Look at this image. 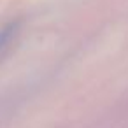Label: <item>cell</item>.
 <instances>
[{"mask_svg":"<svg viewBox=\"0 0 128 128\" xmlns=\"http://www.w3.org/2000/svg\"><path fill=\"white\" fill-rule=\"evenodd\" d=\"M16 28H18L16 23H9V25H6V26L0 28V53L4 51V48H6V46L11 42V39L14 37Z\"/></svg>","mask_w":128,"mask_h":128,"instance_id":"cell-1","label":"cell"}]
</instances>
